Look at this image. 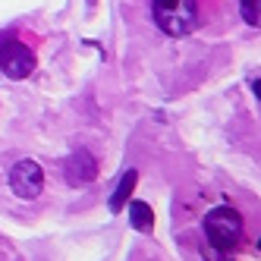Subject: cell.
<instances>
[{"label": "cell", "mask_w": 261, "mask_h": 261, "mask_svg": "<svg viewBox=\"0 0 261 261\" xmlns=\"http://www.w3.org/2000/svg\"><path fill=\"white\" fill-rule=\"evenodd\" d=\"M201 233H204V242L208 249L220 252V255H233L239 249L242 236H246V223H242V214L230 204H217L204 214L201 220Z\"/></svg>", "instance_id": "cell-1"}, {"label": "cell", "mask_w": 261, "mask_h": 261, "mask_svg": "<svg viewBox=\"0 0 261 261\" xmlns=\"http://www.w3.org/2000/svg\"><path fill=\"white\" fill-rule=\"evenodd\" d=\"M151 19L167 38H186L198 29V0H151Z\"/></svg>", "instance_id": "cell-2"}, {"label": "cell", "mask_w": 261, "mask_h": 261, "mask_svg": "<svg viewBox=\"0 0 261 261\" xmlns=\"http://www.w3.org/2000/svg\"><path fill=\"white\" fill-rule=\"evenodd\" d=\"M35 66H38V57L29 44H22L19 38H4L0 41V72L13 82L29 79Z\"/></svg>", "instance_id": "cell-3"}, {"label": "cell", "mask_w": 261, "mask_h": 261, "mask_svg": "<svg viewBox=\"0 0 261 261\" xmlns=\"http://www.w3.org/2000/svg\"><path fill=\"white\" fill-rule=\"evenodd\" d=\"M10 189L16 192V198H25V201L38 198L44 189V170L32 158L16 161L13 170H10Z\"/></svg>", "instance_id": "cell-4"}, {"label": "cell", "mask_w": 261, "mask_h": 261, "mask_svg": "<svg viewBox=\"0 0 261 261\" xmlns=\"http://www.w3.org/2000/svg\"><path fill=\"white\" fill-rule=\"evenodd\" d=\"M63 176L69 186H88L91 179L98 176V158L88 151V148H79V151H72L63 164Z\"/></svg>", "instance_id": "cell-5"}, {"label": "cell", "mask_w": 261, "mask_h": 261, "mask_svg": "<svg viewBox=\"0 0 261 261\" xmlns=\"http://www.w3.org/2000/svg\"><path fill=\"white\" fill-rule=\"evenodd\" d=\"M136 182H139V173H136V170H129V173H123V176H120V182H117L114 195H110V201H107L110 214H120V211L126 208L129 195H133V189H136Z\"/></svg>", "instance_id": "cell-6"}, {"label": "cell", "mask_w": 261, "mask_h": 261, "mask_svg": "<svg viewBox=\"0 0 261 261\" xmlns=\"http://www.w3.org/2000/svg\"><path fill=\"white\" fill-rule=\"evenodd\" d=\"M129 227L139 233H151L154 230V211L148 201H129Z\"/></svg>", "instance_id": "cell-7"}, {"label": "cell", "mask_w": 261, "mask_h": 261, "mask_svg": "<svg viewBox=\"0 0 261 261\" xmlns=\"http://www.w3.org/2000/svg\"><path fill=\"white\" fill-rule=\"evenodd\" d=\"M239 16L246 25L261 29V0H239Z\"/></svg>", "instance_id": "cell-8"}, {"label": "cell", "mask_w": 261, "mask_h": 261, "mask_svg": "<svg viewBox=\"0 0 261 261\" xmlns=\"http://www.w3.org/2000/svg\"><path fill=\"white\" fill-rule=\"evenodd\" d=\"M252 91H255V98L261 101V79H252Z\"/></svg>", "instance_id": "cell-9"}, {"label": "cell", "mask_w": 261, "mask_h": 261, "mask_svg": "<svg viewBox=\"0 0 261 261\" xmlns=\"http://www.w3.org/2000/svg\"><path fill=\"white\" fill-rule=\"evenodd\" d=\"M88 4H95V0H88Z\"/></svg>", "instance_id": "cell-10"}]
</instances>
